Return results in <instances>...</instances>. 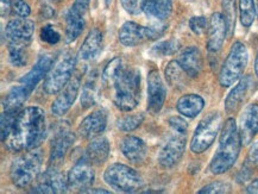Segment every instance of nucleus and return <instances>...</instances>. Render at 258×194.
<instances>
[{"label":"nucleus","instance_id":"1a4fd4ad","mask_svg":"<svg viewBox=\"0 0 258 194\" xmlns=\"http://www.w3.org/2000/svg\"><path fill=\"white\" fill-rule=\"evenodd\" d=\"M167 25L142 26L135 22H126L119 30V42L125 47H136L145 41H155L164 34Z\"/></svg>","mask_w":258,"mask_h":194},{"label":"nucleus","instance_id":"7c9ffc66","mask_svg":"<svg viewBox=\"0 0 258 194\" xmlns=\"http://www.w3.org/2000/svg\"><path fill=\"white\" fill-rule=\"evenodd\" d=\"M164 75L168 85L175 88L183 87L186 85L188 77L183 68L181 67V64L178 63V61H170L164 69Z\"/></svg>","mask_w":258,"mask_h":194},{"label":"nucleus","instance_id":"a211bd4d","mask_svg":"<svg viewBox=\"0 0 258 194\" xmlns=\"http://www.w3.org/2000/svg\"><path fill=\"white\" fill-rule=\"evenodd\" d=\"M239 130L241 144L247 146L258 135V104H250L245 107L239 119Z\"/></svg>","mask_w":258,"mask_h":194},{"label":"nucleus","instance_id":"7ed1b4c3","mask_svg":"<svg viewBox=\"0 0 258 194\" xmlns=\"http://www.w3.org/2000/svg\"><path fill=\"white\" fill-rule=\"evenodd\" d=\"M114 90L113 104L123 112H130L138 106L141 99V72L135 68H123L111 86Z\"/></svg>","mask_w":258,"mask_h":194},{"label":"nucleus","instance_id":"4468645a","mask_svg":"<svg viewBox=\"0 0 258 194\" xmlns=\"http://www.w3.org/2000/svg\"><path fill=\"white\" fill-rule=\"evenodd\" d=\"M35 31V23L24 17L12 19L5 28V36L10 44L28 47Z\"/></svg>","mask_w":258,"mask_h":194},{"label":"nucleus","instance_id":"37998d69","mask_svg":"<svg viewBox=\"0 0 258 194\" xmlns=\"http://www.w3.org/2000/svg\"><path fill=\"white\" fill-rule=\"evenodd\" d=\"M168 123H169V125L173 127L175 133L186 135L188 130V123L182 117H178V116L170 117L169 120H168Z\"/></svg>","mask_w":258,"mask_h":194},{"label":"nucleus","instance_id":"a18cd8bd","mask_svg":"<svg viewBox=\"0 0 258 194\" xmlns=\"http://www.w3.org/2000/svg\"><path fill=\"white\" fill-rule=\"evenodd\" d=\"M89 3H91V0H75V3L72 5L71 10L72 11L79 13V15L85 16L88 11Z\"/></svg>","mask_w":258,"mask_h":194},{"label":"nucleus","instance_id":"c756f323","mask_svg":"<svg viewBox=\"0 0 258 194\" xmlns=\"http://www.w3.org/2000/svg\"><path fill=\"white\" fill-rule=\"evenodd\" d=\"M99 100V79L98 74L93 72L86 80L81 94V106L89 108L98 104Z\"/></svg>","mask_w":258,"mask_h":194},{"label":"nucleus","instance_id":"6e6552de","mask_svg":"<svg viewBox=\"0 0 258 194\" xmlns=\"http://www.w3.org/2000/svg\"><path fill=\"white\" fill-rule=\"evenodd\" d=\"M221 126V116L219 112L208 113L201 119L195 129L190 141V150L194 154H203L206 151L218 136Z\"/></svg>","mask_w":258,"mask_h":194},{"label":"nucleus","instance_id":"423d86ee","mask_svg":"<svg viewBox=\"0 0 258 194\" xmlns=\"http://www.w3.org/2000/svg\"><path fill=\"white\" fill-rule=\"evenodd\" d=\"M104 180L111 188L123 193H136L143 188L144 180L135 169L121 163H113L104 173Z\"/></svg>","mask_w":258,"mask_h":194},{"label":"nucleus","instance_id":"39448f33","mask_svg":"<svg viewBox=\"0 0 258 194\" xmlns=\"http://www.w3.org/2000/svg\"><path fill=\"white\" fill-rule=\"evenodd\" d=\"M247 62L249 52L241 42H234L230 49L219 73V84L223 87H230L239 81L243 77Z\"/></svg>","mask_w":258,"mask_h":194},{"label":"nucleus","instance_id":"58836bf2","mask_svg":"<svg viewBox=\"0 0 258 194\" xmlns=\"http://www.w3.org/2000/svg\"><path fill=\"white\" fill-rule=\"evenodd\" d=\"M41 39L48 44H57L61 41V35L56 30L54 25H44L41 30Z\"/></svg>","mask_w":258,"mask_h":194},{"label":"nucleus","instance_id":"5fc2aeb1","mask_svg":"<svg viewBox=\"0 0 258 194\" xmlns=\"http://www.w3.org/2000/svg\"><path fill=\"white\" fill-rule=\"evenodd\" d=\"M256 12H257V16H258V4H257V8H256Z\"/></svg>","mask_w":258,"mask_h":194},{"label":"nucleus","instance_id":"c9c22d12","mask_svg":"<svg viewBox=\"0 0 258 194\" xmlns=\"http://www.w3.org/2000/svg\"><path fill=\"white\" fill-rule=\"evenodd\" d=\"M144 120V113H132L119 118L117 120V127L124 133H130L140 127Z\"/></svg>","mask_w":258,"mask_h":194},{"label":"nucleus","instance_id":"393cba45","mask_svg":"<svg viewBox=\"0 0 258 194\" xmlns=\"http://www.w3.org/2000/svg\"><path fill=\"white\" fill-rule=\"evenodd\" d=\"M110 155V142L106 137L98 136L91 140L86 149V157L92 164L100 166Z\"/></svg>","mask_w":258,"mask_h":194},{"label":"nucleus","instance_id":"a19ab883","mask_svg":"<svg viewBox=\"0 0 258 194\" xmlns=\"http://www.w3.org/2000/svg\"><path fill=\"white\" fill-rule=\"evenodd\" d=\"M123 9L130 15L137 16L144 11L145 0H120Z\"/></svg>","mask_w":258,"mask_h":194},{"label":"nucleus","instance_id":"de8ad7c7","mask_svg":"<svg viewBox=\"0 0 258 194\" xmlns=\"http://www.w3.org/2000/svg\"><path fill=\"white\" fill-rule=\"evenodd\" d=\"M2 5H0V12H2V17H6L10 13V9L12 8V0H0Z\"/></svg>","mask_w":258,"mask_h":194},{"label":"nucleus","instance_id":"f03ea898","mask_svg":"<svg viewBox=\"0 0 258 194\" xmlns=\"http://www.w3.org/2000/svg\"><path fill=\"white\" fill-rule=\"evenodd\" d=\"M241 140L236 120L229 118L220 133L219 147L210 163V170L214 175H221L234 166L240 154Z\"/></svg>","mask_w":258,"mask_h":194},{"label":"nucleus","instance_id":"b1692460","mask_svg":"<svg viewBox=\"0 0 258 194\" xmlns=\"http://www.w3.org/2000/svg\"><path fill=\"white\" fill-rule=\"evenodd\" d=\"M102 50V34L98 29L88 32L84 43L79 49L78 56L84 61H91L97 58Z\"/></svg>","mask_w":258,"mask_h":194},{"label":"nucleus","instance_id":"f8f14e48","mask_svg":"<svg viewBox=\"0 0 258 194\" xmlns=\"http://www.w3.org/2000/svg\"><path fill=\"white\" fill-rule=\"evenodd\" d=\"M75 142V135L72 133L68 125L61 124L52 137L50 143V156H49V167H56L63 162L66 154Z\"/></svg>","mask_w":258,"mask_h":194},{"label":"nucleus","instance_id":"ea45409f","mask_svg":"<svg viewBox=\"0 0 258 194\" xmlns=\"http://www.w3.org/2000/svg\"><path fill=\"white\" fill-rule=\"evenodd\" d=\"M231 189L230 183L227 182H223V181H216L212 182L210 185L205 186L201 188L200 190H198L199 194H220V193H229Z\"/></svg>","mask_w":258,"mask_h":194},{"label":"nucleus","instance_id":"8fccbe9b","mask_svg":"<svg viewBox=\"0 0 258 194\" xmlns=\"http://www.w3.org/2000/svg\"><path fill=\"white\" fill-rule=\"evenodd\" d=\"M87 193H105V194H107L110 192H108V190H106V189H102V188H97V189L91 188V189H88Z\"/></svg>","mask_w":258,"mask_h":194},{"label":"nucleus","instance_id":"cd10ccee","mask_svg":"<svg viewBox=\"0 0 258 194\" xmlns=\"http://www.w3.org/2000/svg\"><path fill=\"white\" fill-rule=\"evenodd\" d=\"M86 25L85 16L79 15V13L69 11L66 13V32H64V41L66 43H72L77 39L81 32L84 31Z\"/></svg>","mask_w":258,"mask_h":194},{"label":"nucleus","instance_id":"dca6fc26","mask_svg":"<svg viewBox=\"0 0 258 194\" xmlns=\"http://www.w3.org/2000/svg\"><path fill=\"white\" fill-rule=\"evenodd\" d=\"M80 85V75H77V77H73L71 81L67 84V86L59 92L57 98H56L51 105V112L54 116L62 117L71 110L73 104L75 103L78 98Z\"/></svg>","mask_w":258,"mask_h":194},{"label":"nucleus","instance_id":"3c124183","mask_svg":"<svg viewBox=\"0 0 258 194\" xmlns=\"http://www.w3.org/2000/svg\"><path fill=\"white\" fill-rule=\"evenodd\" d=\"M254 73H256V75L258 77V52L256 55V58H254Z\"/></svg>","mask_w":258,"mask_h":194},{"label":"nucleus","instance_id":"864d4df0","mask_svg":"<svg viewBox=\"0 0 258 194\" xmlns=\"http://www.w3.org/2000/svg\"><path fill=\"white\" fill-rule=\"evenodd\" d=\"M105 3H106V6H108L112 3V0H105Z\"/></svg>","mask_w":258,"mask_h":194},{"label":"nucleus","instance_id":"412c9836","mask_svg":"<svg viewBox=\"0 0 258 194\" xmlns=\"http://www.w3.org/2000/svg\"><path fill=\"white\" fill-rule=\"evenodd\" d=\"M120 150L131 163H143L148 155V147L143 140L136 136H126L121 140Z\"/></svg>","mask_w":258,"mask_h":194},{"label":"nucleus","instance_id":"473e14b6","mask_svg":"<svg viewBox=\"0 0 258 194\" xmlns=\"http://www.w3.org/2000/svg\"><path fill=\"white\" fill-rule=\"evenodd\" d=\"M180 49V42L175 38L167 39V41L158 42L149 50V54L154 57H165L176 54Z\"/></svg>","mask_w":258,"mask_h":194},{"label":"nucleus","instance_id":"0eeeda50","mask_svg":"<svg viewBox=\"0 0 258 194\" xmlns=\"http://www.w3.org/2000/svg\"><path fill=\"white\" fill-rule=\"evenodd\" d=\"M75 64H77V57L72 54H67L59 58L45 77L43 82V91L49 95L58 94L73 78Z\"/></svg>","mask_w":258,"mask_h":194},{"label":"nucleus","instance_id":"2eb2a0df","mask_svg":"<svg viewBox=\"0 0 258 194\" xmlns=\"http://www.w3.org/2000/svg\"><path fill=\"white\" fill-rule=\"evenodd\" d=\"M167 88L161 75L156 69L149 72L148 74V111L151 114H157L163 107Z\"/></svg>","mask_w":258,"mask_h":194},{"label":"nucleus","instance_id":"4be33fe9","mask_svg":"<svg viewBox=\"0 0 258 194\" xmlns=\"http://www.w3.org/2000/svg\"><path fill=\"white\" fill-rule=\"evenodd\" d=\"M177 61L189 78H197L203 71V55H201L200 49L194 47V45L183 49L178 55Z\"/></svg>","mask_w":258,"mask_h":194},{"label":"nucleus","instance_id":"4c0bfd02","mask_svg":"<svg viewBox=\"0 0 258 194\" xmlns=\"http://www.w3.org/2000/svg\"><path fill=\"white\" fill-rule=\"evenodd\" d=\"M19 111H9L4 110V112L2 113V123H0V126H2V141L5 142L6 138L9 137L10 133H11L13 124H15L16 118H17Z\"/></svg>","mask_w":258,"mask_h":194},{"label":"nucleus","instance_id":"f3484780","mask_svg":"<svg viewBox=\"0 0 258 194\" xmlns=\"http://www.w3.org/2000/svg\"><path fill=\"white\" fill-rule=\"evenodd\" d=\"M106 125H107V113L100 108L82 119L78 127V134L86 140H93L104 133Z\"/></svg>","mask_w":258,"mask_h":194},{"label":"nucleus","instance_id":"a878e982","mask_svg":"<svg viewBox=\"0 0 258 194\" xmlns=\"http://www.w3.org/2000/svg\"><path fill=\"white\" fill-rule=\"evenodd\" d=\"M205 100L199 94H186L181 97L176 103L177 112L187 118H195L204 110Z\"/></svg>","mask_w":258,"mask_h":194},{"label":"nucleus","instance_id":"72a5a7b5","mask_svg":"<svg viewBox=\"0 0 258 194\" xmlns=\"http://www.w3.org/2000/svg\"><path fill=\"white\" fill-rule=\"evenodd\" d=\"M239 4V18L244 28H250L256 18V4L254 0H238Z\"/></svg>","mask_w":258,"mask_h":194},{"label":"nucleus","instance_id":"49530a36","mask_svg":"<svg viewBox=\"0 0 258 194\" xmlns=\"http://www.w3.org/2000/svg\"><path fill=\"white\" fill-rule=\"evenodd\" d=\"M247 161H249L251 164H253V166H258V141L251 146L249 151V159H247Z\"/></svg>","mask_w":258,"mask_h":194},{"label":"nucleus","instance_id":"f257e3e1","mask_svg":"<svg viewBox=\"0 0 258 194\" xmlns=\"http://www.w3.org/2000/svg\"><path fill=\"white\" fill-rule=\"evenodd\" d=\"M47 137L45 112L41 107L29 106L19 111L5 147L12 153L28 151L41 146Z\"/></svg>","mask_w":258,"mask_h":194},{"label":"nucleus","instance_id":"ddd939ff","mask_svg":"<svg viewBox=\"0 0 258 194\" xmlns=\"http://www.w3.org/2000/svg\"><path fill=\"white\" fill-rule=\"evenodd\" d=\"M68 188V180L56 167H48L44 173L36 180V185L30 190L31 193H66Z\"/></svg>","mask_w":258,"mask_h":194},{"label":"nucleus","instance_id":"79ce46f5","mask_svg":"<svg viewBox=\"0 0 258 194\" xmlns=\"http://www.w3.org/2000/svg\"><path fill=\"white\" fill-rule=\"evenodd\" d=\"M189 28L195 35L201 36L208 29V22L204 16H195L189 19Z\"/></svg>","mask_w":258,"mask_h":194},{"label":"nucleus","instance_id":"aec40b11","mask_svg":"<svg viewBox=\"0 0 258 194\" xmlns=\"http://www.w3.org/2000/svg\"><path fill=\"white\" fill-rule=\"evenodd\" d=\"M52 64H54V57L51 55H42L31 71L28 74H25L19 81H21V84L28 86L31 91H34L39 82L47 77Z\"/></svg>","mask_w":258,"mask_h":194},{"label":"nucleus","instance_id":"5701e85b","mask_svg":"<svg viewBox=\"0 0 258 194\" xmlns=\"http://www.w3.org/2000/svg\"><path fill=\"white\" fill-rule=\"evenodd\" d=\"M251 86H252V79H251V77H244L238 81V84L232 88V91L227 94L226 99H225L224 107L227 113H233L238 111V108L241 106V104L245 100Z\"/></svg>","mask_w":258,"mask_h":194},{"label":"nucleus","instance_id":"9d476101","mask_svg":"<svg viewBox=\"0 0 258 194\" xmlns=\"http://www.w3.org/2000/svg\"><path fill=\"white\" fill-rule=\"evenodd\" d=\"M91 164L85 156L72 167L67 175L69 189L79 193H87L88 189H91L95 179L94 170L92 169Z\"/></svg>","mask_w":258,"mask_h":194},{"label":"nucleus","instance_id":"c03bdc74","mask_svg":"<svg viewBox=\"0 0 258 194\" xmlns=\"http://www.w3.org/2000/svg\"><path fill=\"white\" fill-rule=\"evenodd\" d=\"M12 9L19 17L26 18L31 13V9H30V6L26 4L24 0H12Z\"/></svg>","mask_w":258,"mask_h":194},{"label":"nucleus","instance_id":"603ef678","mask_svg":"<svg viewBox=\"0 0 258 194\" xmlns=\"http://www.w3.org/2000/svg\"><path fill=\"white\" fill-rule=\"evenodd\" d=\"M41 2H42L44 5H49V4H51V3H54L55 0H41Z\"/></svg>","mask_w":258,"mask_h":194},{"label":"nucleus","instance_id":"9b49d317","mask_svg":"<svg viewBox=\"0 0 258 194\" xmlns=\"http://www.w3.org/2000/svg\"><path fill=\"white\" fill-rule=\"evenodd\" d=\"M186 149V135L176 133L165 141L158 151L157 161L162 168H173L178 163Z\"/></svg>","mask_w":258,"mask_h":194},{"label":"nucleus","instance_id":"09e8293b","mask_svg":"<svg viewBox=\"0 0 258 194\" xmlns=\"http://www.w3.org/2000/svg\"><path fill=\"white\" fill-rule=\"evenodd\" d=\"M245 192L250 194H258V179L253 180L249 186H246Z\"/></svg>","mask_w":258,"mask_h":194},{"label":"nucleus","instance_id":"c85d7f7f","mask_svg":"<svg viewBox=\"0 0 258 194\" xmlns=\"http://www.w3.org/2000/svg\"><path fill=\"white\" fill-rule=\"evenodd\" d=\"M171 0H145L144 12L150 19L158 22L164 21L171 15Z\"/></svg>","mask_w":258,"mask_h":194},{"label":"nucleus","instance_id":"bb28decb","mask_svg":"<svg viewBox=\"0 0 258 194\" xmlns=\"http://www.w3.org/2000/svg\"><path fill=\"white\" fill-rule=\"evenodd\" d=\"M31 93L32 91L23 84L19 85V86L12 87L11 90L8 92V94L5 95L4 100H3L4 110L19 111V108L23 106V104L25 103L26 99L29 98V95Z\"/></svg>","mask_w":258,"mask_h":194},{"label":"nucleus","instance_id":"e433bc0d","mask_svg":"<svg viewBox=\"0 0 258 194\" xmlns=\"http://www.w3.org/2000/svg\"><path fill=\"white\" fill-rule=\"evenodd\" d=\"M9 60L13 67H24L28 63L26 56V47L18 44H10Z\"/></svg>","mask_w":258,"mask_h":194},{"label":"nucleus","instance_id":"20e7f679","mask_svg":"<svg viewBox=\"0 0 258 194\" xmlns=\"http://www.w3.org/2000/svg\"><path fill=\"white\" fill-rule=\"evenodd\" d=\"M43 163L42 151L36 149L28 150L13 160L10 169L11 181L18 188H26L37 180Z\"/></svg>","mask_w":258,"mask_h":194},{"label":"nucleus","instance_id":"f704fd0d","mask_svg":"<svg viewBox=\"0 0 258 194\" xmlns=\"http://www.w3.org/2000/svg\"><path fill=\"white\" fill-rule=\"evenodd\" d=\"M124 68L123 60L120 57H114L106 64L101 74V81L102 84L106 85L107 87L111 86V84L117 78V75L120 73L121 69Z\"/></svg>","mask_w":258,"mask_h":194},{"label":"nucleus","instance_id":"2f4dec72","mask_svg":"<svg viewBox=\"0 0 258 194\" xmlns=\"http://www.w3.org/2000/svg\"><path fill=\"white\" fill-rule=\"evenodd\" d=\"M221 8H223V17L226 23L227 37L231 38L234 34L237 21V6L236 0H221Z\"/></svg>","mask_w":258,"mask_h":194},{"label":"nucleus","instance_id":"6ab92c4d","mask_svg":"<svg viewBox=\"0 0 258 194\" xmlns=\"http://www.w3.org/2000/svg\"><path fill=\"white\" fill-rule=\"evenodd\" d=\"M225 37H227V31L223 15L219 12L213 13L208 22L207 50L210 52L219 51L224 44Z\"/></svg>","mask_w":258,"mask_h":194}]
</instances>
